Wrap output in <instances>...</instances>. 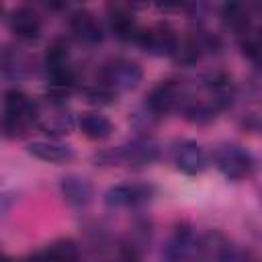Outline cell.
<instances>
[{
    "label": "cell",
    "instance_id": "9a60e30c",
    "mask_svg": "<svg viewBox=\"0 0 262 262\" xmlns=\"http://www.w3.org/2000/svg\"><path fill=\"white\" fill-rule=\"evenodd\" d=\"M78 127L92 141H102L113 133V123L104 115L94 113V111L92 113H82L80 119H78Z\"/></svg>",
    "mask_w": 262,
    "mask_h": 262
},
{
    "label": "cell",
    "instance_id": "ffe728a7",
    "mask_svg": "<svg viewBox=\"0 0 262 262\" xmlns=\"http://www.w3.org/2000/svg\"><path fill=\"white\" fill-rule=\"evenodd\" d=\"M172 57L178 63H184V66L196 61V57H199V43L196 41H178Z\"/></svg>",
    "mask_w": 262,
    "mask_h": 262
},
{
    "label": "cell",
    "instance_id": "9c48e42d",
    "mask_svg": "<svg viewBox=\"0 0 262 262\" xmlns=\"http://www.w3.org/2000/svg\"><path fill=\"white\" fill-rule=\"evenodd\" d=\"M70 29L82 43L94 45L102 41V27L98 18L88 10H76L70 18Z\"/></svg>",
    "mask_w": 262,
    "mask_h": 262
},
{
    "label": "cell",
    "instance_id": "6da1fadb",
    "mask_svg": "<svg viewBox=\"0 0 262 262\" xmlns=\"http://www.w3.org/2000/svg\"><path fill=\"white\" fill-rule=\"evenodd\" d=\"M39 106L20 90H8L4 94V135L20 137L31 123H37Z\"/></svg>",
    "mask_w": 262,
    "mask_h": 262
},
{
    "label": "cell",
    "instance_id": "8fae6325",
    "mask_svg": "<svg viewBox=\"0 0 262 262\" xmlns=\"http://www.w3.org/2000/svg\"><path fill=\"white\" fill-rule=\"evenodd\" d=\"M199 252H201V244L188 227H178L166 246V256L170 260H186L196 256Z\"/></svg>",
    "mask_w": 262,
    "mask_h": 262
},
{
    "label": "cell",
    "instance_id": "8992f818",
    "mask_svg": "<svg viewBox=\"0 0 262 262\" xmlns=\"http://www.w3.org/2000/svg\"><path fill=\"white\" fill-rule=\"evenodd\" d=\"M137 43L151 55H172L178 45V37L168 25H154L139 31Z\"/></svg>",
    "mask_w": 262,
    "mask_h": 262
},
{
    "label": "cell",
    "instance_id": "3957f363",
    "mask_svg": "<svg viewBox=\"0 0 262 262\" xmlns=\"http://www.w3.org/2000/svg\"><path fill=\"white\" fill-rule=\"evenodd\" d=\"M143 78L141 68L131 59H113L100 70V86L111 92H127L139 86Z\"/></svg>",
    "mask_w": 262,
    "mask_h": 262
},
{
    "label": "cell",
    "instance_id": "e0dca14e",
    "mask_svg": "<svg viewBox=\"0 0 262 262\" xmlns=\"http://www.w3.org/2000/svg\"><path fill=\"white\" fill-rule=\"evenodd\" d=\"M43 258H51V260H63V262H70V260H78L80 258V248L74 239L70 237H59L51 244L45 246V250L41 252Z\"/></svg>",
    "mask_w": 262,
    "mask_h": 262
},
{
    "label": "cell",
    "instance_id": "ac0fdd59",
    "mask_svg": "<svg viewBox=\"0 0 262 262\" xmlns=\"http://www.w3.org/2000/svg\"><path fill=\"white\" fill-rule=\"evenodd\" d=\"M242 51L246 57H250L258 68H262V29L252 31L242 41Z\"/></svg>",
    "mask_w": 262,
    "mask_h": 262
},
{
    "label": "cell",
    "instance_id": "5b68a950",
    "mask_svg": "<svg viewBox=\"0 0 262 262\" xmlns=\"http://www.w3.org/2000/svg\"><path fill=\"white\" fill-rule=\"evenodd\" d=\"M156 188L154 184L147 182H131V184H117L111 186L104 192V205L111 209H131V207H139L145 205L154 199Z\"/></svg>",
    "mask_w": 262,
    "mask_h": 262
},
{
    "label": "cell",
    "instance_id": "5bb4252c",
    "mask_svg": "<svg viewBox=\"0 0 262 262\" xmlns=\"http://www.w3.org/2000/svg\"><path fill=\"white\" fill-rule=\"evenodd\" d=\"M59 188L63 199L74 207H84L92 199V184L84 176H76V174L63 176L59 182Z\"/></svg>",
    "mask_w": 262,
    "mask_h": 262
},
{
    "label": "cell",
    "instance_id": "52a82bcc",
    "mask_svg": "<svg viewBox=\"0 0 262 262\" xmlns=\"http://www.w3.org/2000/svg\"><path fill=\"white\" fill-rule=\"evenodd\" d=\"M174 166L186 176H199L209 166L207 151L194 141H180L174 147Z\"/></svg>",
    "mask_w": 262,
    "mask_h": 262
},
{
    "label": "cell",
    "instance_id": "7a4b0ae2",
    "mask_svg": "<svg viewBox=\"0 0 262 262\" xmlns=\"http://www.w3.org/2000/svg\"><path fill=\"white\" fill-rule=\"evenodd\" d=\"M160 158V147L151 139H133L127 145H121L113 151H102L94 156V162H100L102 166H149Z\"/></svg>",
    "mask_w": 262,
    "mask_h": 262
},
{
    "label": "cell",
    "instance_id": "d6986e66",
    "mask_svg": "<svg viewBox=\"0 0 262 262\" xmlns=\"http://www.w3.org/2000/svg\"><path fill=\"white\" fill-rule=\"evenodd\" d=\"M223 14H225L227 23H229L231 27H235V29H242V27L248 25V10H246V6H244L242 2H237V0H229V2L225 4Z\"/></svg>",
    "mask_w": 262,
    "mask_h": 262
},
{
    "label": "cell",
    "instance_id": "277c9868",
    "mask_svg": "<svg viewBox=\"0 0 262 262\" xmlns=\"http://www.w3.org/2000/svg\"><path fill=\"white\" fill-rule=\"evenodd\" d=\"M213 160H215L217 170L229 180H242V178L250 176V172L254 170L252 156L239 145L225 143V145L217 147Z\"/></svg>",
    "mask_w": 262,
    "mask_h": 262
},
{
    "label": "cell",
    "instance_id": "30bf717a",
    "mask_svg": "<svg viewBox=\"0 0 262 262\" xmlns=\"http://www.w3.org/2000/svg\"><path fill=\"white\" fill-rule=\"evenodd\" d=\"M180 102V88L174 82H162L158 84L149 96H147V108L154 115H166L174 111Z\"/></svg>",
    "mask_w": 262,
    "mask_h": 262
},
{
    "label": "cell",
    "instance_id": "7402d4cb",
    "mask_svg": "<svg viewBox=\"0 0 262 262\" xmlns=\"http://www.w3.org/2000/svg\"><path fill=\"white\" fill-rule=\"evenodd\" d=\"M260 203H262V192H260Z\"/></svg>",
    "mask_w": 262,
    "mask_h": 262
},
{
    "label": "cell",
    "instance_id": "7c38bea8",
    "mask_svg": "<svg viewBox=\"0 0 262 262\" xmlns=\"http://www.w3.org/2000/svg\"><path fill=\"white\" fill-rule=\"evenodd\" d=\"M27 151L43 162H51V164H59V162H68L74 158V151L70 145L59 143V141H51V139H33L27 145Z\"/></svg>",
    "mask_w": 262,
    "mask_h": 262
},
{
    "label": "cell",
    "instance_id": "ba28073f",
    "mask_svg": "<svg viewBox=\"0 0 262 262\" xmlns=\"http://www.w3.org/2000/svg\"><path fill=\"white\" fill-rule=\"evenodd\" d=\"M37 125H39L45 133H51V135H68V133L72 131V127H74V119H72V115L63 108L61 102L49 100V106H47V108H41V106H39Z\"/></svg>",
    "mask_w": 262,
    "mask_h": 262
},
{
    "label": "cell",
    "instance_id": "2e32d148",
    "mask_svg": "<svg viewBox=\"0 0 262 262\" xmlns=\"http://www.w3.org/2000/svg\"><path fill=\"white\" fill-rule=\"evenodd\" d=\"M111 33L117 37V39H123V41H129V39H135L137 41V35H139V29H137V23L135 18L127 12V10H115L111 14Z\"/></svg>",
    "mask_w": 262,
    "mask_h": 262
},
{
    "label": "cell",
    "instance_id": "44dd1931",
    "mask_svg": "<svg viewBox=\"0 0 262 262\" xmlns=\"http://www.w3.org/2000/svg\"><path fill=\"white\" fill-rule=\"evenodd\" d=\"M160 8H164V10H174V8H180L186 0H154Z\"/></svg>",
    "mask_w": 262,
    "mask_h": 262
},
{
    "label": "cell",
    "instance_id": "4fadbf2b",
    "mask_svg": "<svg viewBox=\"0 0 262 262\" xmlns=\"http://www.w3.org/2000/svg\"><path fill=\"white\" fill-rule=\"evenodd\" d=\"M10 31L25 41H33L41 35V20L31 8H16L8 18Z\"/></svg>",
    "mask_w": 262,
    "mask_h": 262
}]
</instances>
